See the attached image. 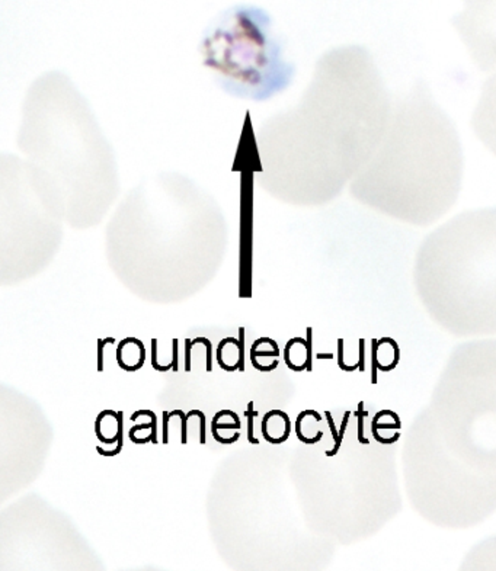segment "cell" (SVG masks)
<instances>
[{"instance_id":"obj_5","label":"cell","mask_w":496,"mask_h":571,"mask_svg":"<svg viewBox=\"0 0 496 571\" xmlns=\"http://www.w3.org/2000/svg\"><path fill=\"white\" fill-rule=\"evenodd\" d=\"M419 295L440 312H496V208L466 211L420 244Z\"/></svg>"},{"instance_id":"obj_18","label":"cell","mask_w":496,"mask_h":571,"mask_svg":"<svg viewBox=\"0 0 496 571\" xmlns=\"http://www.w3.org/2000/svg\"><path fill=\"white\" fill-rule=\"evenodd\" d=\"M106 343H115V339L114 338L98 339V371H99V372H104L105 369L104 352H105V344H106Z\"/></svg>"},{"instance_id":"obj_12","label":"cell","mask_w":496,"mask_h":571,"mask_svg":"<svg viewBox=\"0 0 496 571\" xmlns=\"http://www.w3.org/2000/svg\"><path fill=\"white\" fill-rule=\"evenodd\" d=\"M263 439L272 445H280L287 441L291 430L289 417L283 410H271L263 416L262 420Z\"/></svg>"},{"instance_id":"obj_6","label":"cell","mask_w":496,"mask_h":571,"mask_svg":"<svg viewBox=\"0 0 496 571\" xmlns=\"http://www.w3.org/2000/svg\"><path fill=\"white\" fill-rule=\"evenodd\" d=\"M200 51L221 90L243 101L265 102L287 90L295 76L271 15L258 6L236 4L221 12Z\"/></svg>"},{"instance_id":"obj_21","label":"cell","mask_w":496,"mask_h":571,"mask_svg":"<svg viewBox=\"0 0 496 571\" xmlns=\"http://www.w3.org/2000/svg\"><path fill=\"white\" fill-rule=\"evenodd\" d=\"M188 417H192V416H198L200 417V443L204 445L206 443V416L201 410H197V409H192L188 412Z\"/></svg>"},{"instance_id":"obj_17","label":"cell","mask_w":496,"mask_h":571,"mask_svg":"<svg viewBox=\"0 0 496 571\" xmlns=\"http://www.w3.org/2000/svg\"><path fill=\"white\" fill-rule=\"evenodd\" d=\"M242 427V423L240 421H236V420H232V421H218V420H215V419H212L211 420V433H214V432H217V430H233V429H236V430H239Z\"/></svg>"},{"instance_id":"obj_11","label":"cell","mask_w":496,"mask_h":571,"mask_svg":"<svg viewBox=\"0 0 496 571\" xmlns=\"http://www.w3.org/2000/svg\"><path fill=\"white\" fill-rule=\"evenodd\" d=\"M146 361V347L140 339L125 338L118 343L117 364L127 372H135L143 368Z\"/></svg>"},{"instance_id":"obj_10","label":"cell","mask_w":496,"mask_h":571,"mask_svg":"<svg viewBox=\"0 0 496 571\" xmlns=\"http://www.w3.org/2000/svg\"><path fill=\"white\" fill-rule=\"evenodd\" d=\"M284 361L289 369L301 372L312 369V329H307V340L291 339L284 347Z\"/></svg>"},{"instance_id":"obj_4","label":"cell","mask_w":496,"mask_h":571,"mask_svg":"<svg viewBox=\"0 0 496 571\" xmlns=\"http://www.w3.org/2000/svg\"><path fill=\"white\" fill-rule=\"evenodd\" d=\"M226 235V218L214 196L178 172H162L137 183L115 208L106 228L111 250L125 259L212 258Z\"/></svg>"},{"instance_id":"obj_1","label":"cell","mask_w":496,"mask_h":571,"mask_svg":"<svg viewBox=\"0 0 496 571\" xmlns=\"http://www.w3.org/2000/svg\"><path fill=\"white\" fill-rule=\"evenodd\" d=\"M390 112L371 52L361 45L326 51L298 104L261 124L258 185L295 207L332 202L374 154Z\"/></svg>"},{"instance_id":"obj_7","label":"cell","mask_w":496,"mask_h":571,"mask_svg":"<svg viewBox=\"0 0 496 571\" xmlns=\"http://www.w3.org/2000/svg\"><path fill=\"white\" fill-rule=\"evenodd\" d=\"M463 1L464 10L451 18V25L479 70H496V0Z\"/></svg>"},{"instance_id":"obj_14","label":"cell","mask_w":496,"mask_h":571,"mask_svg":"<svg viewBox=\"0 0 496 571\" xmlns=\"http://www.w3.org/2000/svg\"><path fill=\"white\" fill-rule=\"evenodd\" d=\"M123 416H124L123 412H118V433H117V435L120 436L118 445H117L112 451H105L104 448L96 446L98 452H99L102 457H117V455L123 451V446H124V421H123Z\"/></svg>"},{"instance_id":"obj_15","label":"cell","mask_w":496,"mask_h":571,"mask_svg":"<svg viewBox=\"0 0 496 571\" xmlns=\"http://www.w3.org/2000/svg\"><path fill=\"white\" fill-rule=\"evenodd\" d=\"M245 417L248 419V441L252 445H259V441L258 438H255V432H253V420L258 417V412L255 409L253 401L248 403V410L245 412Z\"/></svg>"},{"instance_id":"obj_2","label":"cell","mask_w":496,"mask_h":571,"mask_svg":"<svg viewBox=\"0 0 496 571\" xmlns=\"http://www.w3.org/2000/svg\"><path fill=\"white\" fill-rule=\"evenodd\" d=\"M16 143L67 224L89 228L102 223L120 195L117 160L67 75L51 70L32 81Z\"/></svg>"},{"instance_id":"obj_8","label":"cell","mask_w":496,"mask_h":571,"mask_svg":"<svg viewBox=\"0 0 496 571\" xmlns=\"http://www.w3.org/2000/svg\"><path fill=\"white\" fill-rule=\"evenodd\" d=\"M471 128L476 137L496 156V75L483 87L471 116Z\"/></svg>"},{"instance_id":"obj_3","label":"cell","mask_w":496,"mask_h":571,"mask_svg":"<svg viewBox=\"0 0 496 571\" xmlns=\"http://www.w3.org/2000/svg\"><path fill=\"white\" fill-rule=\"evenodd\" d=\"M463 149L457 130L419 78L393 105L384 135L355 175L349 193L363 205L412 226H429L458 198Z\"/></svg>"},{"instance_id":"obj_13","label":"cell","mask_w":496,"mask_h":571,"mask_svg":"<svg viewBox=\"0 0 496 571\" xmlns=\"http://www.w3.org/2000/svg\"><path fill=\"white\" fill-rule=\"evenodd\" d=\"M140 416H147V417L150 419V421L132 426V427L130 429V432H128V436L134 435L135 432H140V430H146V429H150V435H149V438L152 439V443H153V445H157V419H156V415H155L152 410H147V409H144V410H137L135 413H132V416H131V420H137Z\"/></svg>"},{"instance_id":"obj_19","label":"cell","mask_w":496,"mask_h":571,"mask_svg":"<svg viewBox=\"0 0 496 571\" xmlns=\"http://www.w3.org/2000/svg\"><path fill=\"white\" fill-rule=\"evenodd\" d=\"M173 416H179L181 417V423H182V438H181V443L186 445L188 443V416L183 413L182 410H173V412H169V417H173Z\"/></svg>"},{"instance_id":"obj_16","label":"cell","mask_w":496,"mask_h":571,"mask_svg":"<svg viewBox=\"0 0 496 571\" xmlns=\"http://www.w3.org/2000/svg\"><path fill=\"white\" fill-rule=\"evenodd\" d=\"M259 356H265V358H269V356H274V358H277V356H280V347L278 346H275V347H271V349H265V350H261L258 346H255V344H252V347H250V362L253 364Z\"/></svg>"},{"instance_id":"obj_23","label":"cell","mask_w":496,"mask_h":571,"mask_svg":"<svg viewBox=\"0 0 496 571\" xmlns=\"http://www.w3.org/2000/svg\"><path fill=\"white\" fill-rule=\"evenodd\" d=\"M163 417V445H167L169 443V412H163L162 413Z\"/></svg>"},{"instance_id":"obj_9","label":"cell","mask_w":496,"mask_h":571,"mask_svg":"<svg viewBox=\"0 0 496 571\" xmlns=\"http://www.w3.org/2000/svg\"><path fill=\"white\" fill-rule=\"evenodd\" d=\"M217 362L227 372H245V327L239 329V339H223L217 346Z\"/></svg>"},{"instance_id":"obj_22","label":"cell","mask_w":496,"mask_h":571,"mask_svg":"<svg viewBox=\"0 0 496 571\" xmlns=\"http://www.w3.org/2000/svg\"><path fill=\"white\" fill-rule=\"evenodd\" d=\"M179 340L178 339H172V364H173V371L178 372L179 369Z\"/></svg>"},{"instance_id":"obj_20","label":"cell","mask_w":496,"mask_h":571,"mask_svg":"<svg viewBox=\"0 0 496 571\" xmlns=\"http://www.w3.org/2000/svg\"><path fill=\"white\" fill-rule=\"evenodd\" d=\"M152 366L159 371V372H167L172 369L170 365H160L157 361V340L156 339H152Z\"/></svg>"}]
</instances>
